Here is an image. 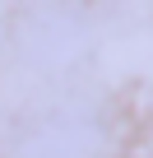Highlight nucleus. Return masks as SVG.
Wrapping results in <instances>:
<instances>
[{"label": "nucleus", "instance_id": "nucleus-1", "mask_svg": "<svg viewBox=\"0 0 153 158\" xmlns=\"http://www.w3.org/2000/svg\"><path fill=\"white\" fill-rule=\"evenodd\" d=\"M93 149H98V130L88 121H79V116H60V121H51L46 130H37L23 144L28 158H84Z\"/></svg>", "mask_w": 153, "mask_h": 158}]
</instances>
